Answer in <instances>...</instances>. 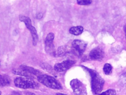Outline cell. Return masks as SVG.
<instances>
[{
  "label": "cell",
  "mask_w": 126,
  "mask_h": 95,
  "mask_svg": "<svg viewBox=\"0 0 126 95\" xmlns=\"http://www.w3.org/2000/svg\"><path fill=\"white\" fill-rule=\"evenodd\" d=\"M90 73L91 77V88L95 94L100 93L104 87V81L99 74L94 70L83 67Z\"/></svg>",
  "instance_id": "cell-1"
},
{
  "label": "cell",
  "mask_w": 126,
  "mask_h": 95,
  "mask_svg": "<svg viewBox=\"0 0 126 95\" xmlns=\"http://www.w3.org/2000/svg\"><path fill=\"white\" fill-rule=\"evenodd\" d=\"M37 79L40 82L49 88L56 90L63 89L59 82L53 77L46 74H41L37 77Z\"/></svg>",
  "instance_id": "cell-2"
},
{
  "label": "cell",
  "mask_w": 126,
  "mask_h": 95,
  "mask_svg": "<svg viewBox=\"0 0 126 95\" xmlns=\"http://www.w3.org/2000/svg\"><path fill=\"white\" fill-rule=\"evenodd\" d=\"M14 83L16 87L23 89H36L39 87L37 82L28 77H17L15 79Z\"/></svg>",
  "instance_id": "cell-3"
},
{
  "label": "cell",
  "mask_w": 126,
  "mask_h": 95,
  "mask_svg": "<svg viewBox=\"0 0 126 95\" xmlns=\"http://www.w3.org/2000/svg\"><path fill=\"white\" fill-rule=\"evenodd\" d=\"M19 19L21 22H23L25 23L26 26L31 32L33 38V45L34 46L36 45L39 39L38 35L36 29L32 25L31 19L24 15H20L19 16Z\"/></svg>",
  "instance_id": "cell-4"
},
{
  "label": "cell",
  "mask_w": 126,
  "mask_h": 95,
  "mask_svg": "<svg viewBox=\"0 0 126 95\" xmlns=\"http://www.w3.org/2000/svg\"><path fill=\"white\" fill-rule=\"evenodd\" d=\"M71 87L76 95H87V89L84 85L77 79H72L70 82Z\"/></svg>",
  "instance_id": "cell-5"
},
{
  "label": "cell",
  "mask_w": 126,
  "mask_h": 95,
  "mask_svg": "<svg viewBox=\"0 0 126 95\" xmlns=\"http://www.w3.org/2000/svg\"><path fill=\"white\" fill-rule=\"evenodd\" d=\"M54 35L53 33H48L45 41V49L47 53L50 55H55V47L53 44Z\"/></svg>",
  "instance_id": "cell-6"
},
{
  "label": "cell",
  "mask_w": 126,
  "mask_h": 95,
  "mask_svg": "<svg viewBox=\"0 0 126 95\" xmlns=\"http://www.w3.org/2000/svg\"><path fill=\"white\" fill-rule=\"evenodd\" d=\"M72 48L77 54L81 56L84 52L87 46V44L82 40H75L72 43Z\"/></svg>",
  "instance_id": "cell-7"
},
{
  "label": "cell",
  "mask_w": 126,
  "mask_h": 95,
  "mask_svg": "<svg viewBox=\"0 0 126 95\" xmlns=\"http://www.w3.org/2000/svg\"><path fill=\"white\" fill-rule=\"evenodd\" d=\"M76 62L73 60H66L54 65V68L57 72H62L65 71L71 67Z\"/></svg>",
  "instance_id": "cell-8"
},
{
  "label": "cell",
  "mask_w": 126,
  "mask_h": 95,
  "mask_svg": "<svg viewBox=\"0 0 126 95\" xmlns=\"http://www.w3.org/2000/svg\"><path fill=\"white\" fill-rule=\"evenodd\" d=\"M104 55V51L99 47L95 48L91 50L90 53V57L92 59L99 60L103 58Z\"/></svg>",
  "instance_id": "cell-9"
},
{
  "label": "cell",
  "mask_w": 126,
  "mask_h": 95,
  "mask_svg": "<svg viewBox=\"0 0 126 95\" xmlns=\"http://www.w3.org/2000/svg\"><path fill=\"white\" fill-rule=\"evenodd\" d=\"M20 68L26 71L33 76H37L38 77L40 75H41V73L40 71L33 68L27 66V65H20Z\"/></svg>",
  "instance_id": "cell-10"
},
{
  "label": "cell",
  "mask_w": 126,
  "mask_h": 95,
  "mask_svg": "<svg viewBox=\"0 0 126 95\" xmlns=\"http://www.w3.org/2000/svg\"><path fill=\"white\" fill-rule=\"evenodd\" d=\"M12 73L14 74H16V75H19V76L31 78V79H33L34 78V76L33 75L21 68L13 69L12 70Z\"/></svg>",
  "instance_id": "cell-11"
},
{
  "label": "cell",
  "mask_w": 126,
  "mask_h": 95,
  "mask_svg": "<svg viewBox=\"0 0 126 95\" xmlns=\"http://www.w3.org/2000/svg\"><path fill=\"white\" fill-rule=\"evenodd\" d=\"M83 28L82 26H78L72 27L69 30V32L74 35H79L82 33Z\"/></svg>",
  "instance_id": "cell-12"
},
{
  "label": "cell",
  "mask_w": 126,
  "mask_h": 95,
  "mask_svg": "<svg viewBox=\"0 0 126 95\" xmlns=\"http://www.w3.org/2000/svg\"><path fill=\"white\" fill-rule=\"evenodd\" d=\"M11 83V79L6 75H0V86L1 87L8 86Z\"/></svg>",
  "instance_id": "cell-13"
},
{
  "label": "cell",
  "mask_w": 126,
  "mask_h": 95,
  "mask_svg": "<svg viewBox=\"0 0 126 95\" xmlns=\"http://www.w3.org/2000/svg\"><path fill=\"white\" fill-rule=\"evenodd\" d=\"M103 70L105 74L107 75H110L112 72V66L110 64L106 63L104 65Z\"/></svg>",
  "instance_id": "cell-14"
},
{
  "label": "cell",
  "mask_w": 126,
  "mask_h": 95,
  "mask_svg": "<svg viewBox=\"0 0 126 95\" xmlns=\"http://www.w3.org/2000/svg\"><path fill=\"white\" fill-rule=\"evenodd\" d=\"M119 82L122 86H126V73L123 74L120 76Z\"/></svg>",
  "instance_id": "cell-15"
},
{
  "label": "cell",
  "mask_w": 126,
  "mask_h": 95,
  "mask_svg": "<svg viewBox=\"0 0 126 95\" xmlns=\"http://www.w3.org/2000/svg\"><path fill=\"white\" fill-rule=\"evenodd\" d=\"M99 95H116L115 90L112 89H110Z\"/></svg>",
  "instance_id": "cell-16"
},
{
  "label": "cell",
  "mask_w": 126,
  "mask_h": 95,
  "mask_svg": "<svg viewBox=\"0 0 126 95\" xmlns=\"http://www.w3.org/2000/svg\"><path fill=\"white\" fill-rule=\"evenodd\" d=\"M92 0H78L77 3L81 5H90L92 3Z\"/></svg>",
  "instance_id": "cell-17"
},
{
  "label": "cell",
  "mask_w": 126,
  "mask_h": 95,
  "mask_svg": "<svg viewBox=\"0 0 126 95\" xmlns=\"http://www.w3.org/2000/svg\"><path fill=\"white\" fill-rule=\"evenodd\" d=\"M65 50L63 47H60L59 48L58 50V55L59 56H62L65 53Z\"/></svg>",
  "instance_id": "cell-18"
},
{
  "label": "cell",
  "mask_w": 126,
  "mask_h": 95,
  "mask_svg": "<svg viewBox=\"0 0 126 95\" xmlns=\"http://www.w3.org/2000/svg\"><path fill=\"white\" fill-rule=\"evenodd\" d=\"M43 17V15L41 14H39L37 16V18L38 19H40L42 18Z\"/></svg>",
  "instance_id": "cell-19"
},
{
  "label": "cell",
  "mask_w": 126,
  "mask_h": 95,
  "mask_svg": "<svg viewBox=\"0 0 126 95\" xmlns=\"http://www.w3.org/2000/svg\"><path fill=\"white\" fill-rule=\"evenodd\" d=\"M124 29L125 32V35L126 36V24H125V25L124 27Z\"/></svg>",
  "instance_id": "cell-20"
},
{
  "label": "cell",
  "mask_w": 126,
  "mask_h": 95,
  "mask_svg": "<svg viewBox=\"0 0 126 95\" xmlns=\"http://www.w3.org/2000/svg\"><path fill=\"white\" fill-rule=\"evenodd\" d=\"M29 95H35L34 94H30Z\"/></svg>",
  "instance_id": "cell-21"
}]
</instances>
